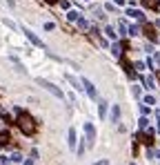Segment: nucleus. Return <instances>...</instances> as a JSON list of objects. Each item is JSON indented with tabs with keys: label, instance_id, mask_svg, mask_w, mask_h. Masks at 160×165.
Wrapping results in <instances>:
<instances>
[{
	"label": "nucleus",
	"instance_id": "obj_4",
	"mask_svg": "<svg viewBox=\"0 0 160 165\" xmlns=\"http://www.w3.org/2000/svg\"><path fill=\"white\" fill-rule=\"evenodd\" d=\"M25 36H27V38H29V40H31V42H36L38 47H42V40H40L38 36L33 34V31H29V29H25Z\"/></svg>",
	"mask_w": 160,
	"mask_h": 165
},
{
	"label": "nucleus",
	"instance_id": "obj_8",
	"mask_svg": "<svg viewBox=\"0 0 160 165\" xmlns=\"http://www.w3.org/2000/svg\"><path fill=\"white\" fill-rule=\"evenodd\" d=\"M105 34L109 36V38H113V40H116V29H113V27H107V29H105Z\"/></svg>",
	"mask_w": 160,
	"mask_h": 165
},
{
	"label": "nucleus",
	"instance_id": "obj_2",
	"mask_svg": "<svg viewBox=\"0 0 160 165\" xmlns=\"http://www.w3.org/2000/svg\"><path fill=\"white\" fill-rule=\"evenodd\" d=\"M38 85H40V87H45V89H47V91H49V94H53V96H56V98H60V101H62V98H65V94H62V91H60V89L56 87V85H51V83H49V80H42V78H38Z\"/></svg>",
	"mask_w": 160,
	"mask_h": 165
},
{
	"label": "nucleus",
	"instance_id": "obj_17",
	"mask_svg": "<svg viewBox=\"0 0 160 165\" xmlns=\"http://www.w3.org/2000/svg\"><path fill=\"white\" fill-rule=\"evenodd\" d=\"M116 2H118V5H122V2H125V0H116Z\"/></svg>",
	"mask_w": 160,
	"mask_h": 165
},
{
	"label": "nucleus",
	"instance_id": "obj_18",
	"mask_svg": "<svg viewBox=\"0 0 160 165\" xmlns=\"http://www.w3.org/2000/svg\"><path fill=\"white\" fill-rule=\"evenodd\" d=\"M47 2H56V0H47Z\"/></svg>",
	"mask_w": 160,
	"mask_h": 165
},
{
	"label": "nucleus",
	"instance_id": "obj_19",
	"mask_svg": "<svg viewBox=\"0 0 160 165\" xmlns=\"http://www.w3.org/2000/svg\"><path fill=\"white\" fill-rule=\"evenodd\" d=\"M158 80H160V74H158Z\"/></svg>",
	"mask_w": 160,
	"mask_h": 165
},
{
	"label": "nucleus",
	"instance_id": "obj_12",
	"mask_svg": "<svg viewBox=\"0 0 160 165\" xmlns=\"http://www.w3.org/2000/svg\"><path fill=\"white\" fill-rule=\"evenodd\" d=\"M69 20H80V13L78 11H69Z\"/></svg>",
	"mask_w": 160,
	"mask_h": 165
},
{
	"label": "nucleus",
	"instance_id": "obj_6",
	"mask_svg": "<svg viewBox=\"0 0 160 165\" xmlns=\"http://www.w3.org/2000/svg\"><path fill=\"white\" fill-rule=\"evenodd\" d=\"M118 118H120V107L113 105V109H111V123H118Z\"/></svg>",
	"mask_w": 160,
	"mask_h": 165
},
{
	"label": "nucleus",
	"instance_id": "obj_15",
	"mask_svg": "<svg viewBox=\"0 0 160 165\" xmlns=\"http://www.w3.org/2000/svg\"><path fill=\"white\" fill-rule=\"evenodd\" d=\"M93 165H109V161H107V158H102V161H98V163H93Z\"/></svg>",
	"mask_w": 160,
	"mask_h": 165
},
{
	"label": "nucleus",
	"instance_id": "obj_5",
	"mask_svg": "<svg viewBox=\"0 0 160 165\" xmlns=\"http://www.w3.org/2000/svg\"><path fill=\"white\" fill-rule=\"evenodd\" d=\"M82 85L87 87V91H89V96H91V98H96V87H93V83H89V80L85 78V80H82Z\"/></svg>",
	"mask_w": 160,
	"mask_h": 165
},
{
	"label": "nucleus",
	"instance_id": "obj_10",
	"mask_svg": "<svg viewBox=\"0 0 160 165\" xmlns=\"http://www.w3.org/2000/svg\"><path fill=\"white\" fill-rule=\"evenodd\" d=\"M98 112H100V116H105V112H107V103H105V101H100V105H98Z\"/></svg>",
	"mask_w": 160,
	"mask_h": 165
},
{
	"label": "nucleus",
	"instance_id": "obj_11",
	"mask_svg": "<svg viewBox=\"0 0 160 165\" xmlns=\"http://www.w3.org/2000/svg\"><path fill=\"white\" fill-rule=\"evenodd\" d=\"M5 132H7V121L0 116V134H5Z\"/></svg>",
	"mask_w": 160,
	"mask_h": 165
},
{
	"label": "nucleus",
	"instance_id": "obj_14",
	"mask_svg": "<svg viewBox=\"0 0 160 165\" xmlns=\"http://www.w3.org/2000/svg\"><path fill=\"white\" fill-rule=\"evenodd\" d=\"M67 80H69V83H71V85H73L76 89H80V87H78V80H76L73 76H67Z\"/></svg>",
	"mask_w": 160,
	"mask_h": 165
},
{
	"label": "nucleus",
	"instance_id": "obj_3",
	"mask_svg": "<svg viewBox=\"0 0 160 165\" xmlns=\"http://www.w3.org/2000/svg\"><path fill=\"white\" fill-rule=\"evenodd\" d=\"M85 132H87V143L93 145V143H96V129H93L91 123H87V125H85Z\"/></svg>",
	"mask_w": 160,
	"mask_h": 165
},
{
	"label": "nucleus",
	"instance_id": "obj_7",
	"mask_svg": "<svg viewBox=\"0 0 160 165\" xmlns=\"http://www.w3.org/2000/svg\"><path fill=\"white\" fill-rule=\"evenodd\" d=\"M69 145L76 147V132H73V129H69Z\"/></svg>",
	"mask_w": 160,
	"mask_h": 165
},
{
	"label": "nucleus",
	"instance_id": "obj_13",
	"mask_svg": "<svg viewBox=\"0 0 160 165\" xmlns=\"http://www.w3.org/2000/svg\"><path fill=\"white\" fill-rule=\"evenodd\" d=\"M113 54H116V56H120V54H122V45H118V42H116V45H113Z\"/></svg>",
	"mask_w": 160,
	"mask_h": 165
},
{
	"label": "nucleus",
	"instance_id": "obj_9",
	"mask_svg": "<svg viewBox=\"0 0 160 165\" xmlns=\"http://www.w3.org/2000/svg\"><path fill=\"white\" fill-rule=\"evenodd\" d=\"M142 5H145V7H151V9H153V7H158V0H142Z\"/></svg>",
	"mask_w": 160,
	"mask_h": 165
},
{
	"label": "nucleus",
	"instance_id": "obj_1",
	"mask_svg": "<svg viewBox=\"0 0 160 165\" xmlns=\"http://www.w3.org/2000/svg\"><path fill=\"white\" fill-rule=\"evenodd\" d=\"M18 125H20V129H22L25 134H33V132H36V123H33V118L29 114L18 112Z\"/></svg>",
	"mask_w": 160,
	"mask_h": 165
},
{
	"label": "nucleus",
	"instance_id": "obj_16",
	"mask_svg": "<svg viewBox=\"0 0 160 165\" xmlns=\"http://www.w3.org/2000/svg\"><path fill=\"white\" fill-rule=\"evenodd\" d=\"M5 140H7V136H2V134H0V143H5Z\"/></svg>",
	"mask_w": 160,
	"mask_h": 165
}]
</instances>
